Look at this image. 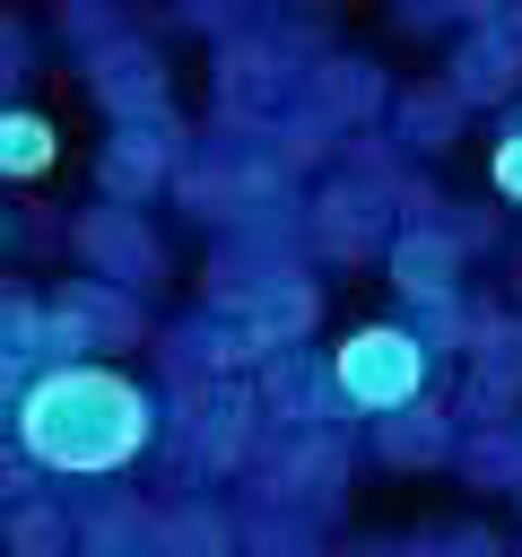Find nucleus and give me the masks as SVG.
Here are the masks:
<instances>
[{
  "mask_svg": "<svg viewBox=\"0 0 522 557\" xmlns=\"http://www.w3.org/2000/svg\"><path fill=\"white\" fill-rule=\"evenodd\" d=\"M17 435L44 470L96 479V470H122L148 444V400H139V383H122L104 366H61L17 400Z\"/></svg>",
  "mask_w": 522,
  "mask_h": 557,
  "instance_id": "1",
  "label": "nucleus"
},
{
  "mask_svg": "<svg viewBox=\"0 0 522 557\" xmlns=\"http://www.w3.org/2000/svg\"><path fill=\"white\" fill-rule=\"evenodd\" d=\"M52 165V122L44 113H0V174H44Z\"/></svg>",
  "mask_w": 522,
  "mask_h": 557,
  "instance_id": "3",
  "label": "nucleus"
},
{
  "mask_svg": "<svg viewBox=\"0 0 522 557\" xmlns=\"http://www.w3.org/2000/svg\"><path fill=\"white\" fill-rule=\"evenodd\" d=\"M331 374H339V392H348L357 409H409V400L426 392V348H418L400 322H365V331L339 339Z\"/></svg>",
  "mask_w": 522,
  "mask_h": 557,
  "instance_id": "2",
  "label": "nucleus"
},
{
  "mask_svg": "<svg viewBox=\"0 0 522 557\" xmlns=\"http://www.w3.org/2000/svg\"><path fill=\"white\" fill-rule=\"evenodd\" d=\"M496 191H505V200H522V131L496 148Z\"/></svg>",
  "mask_w": 522,
  "mask_h": 557,
  "instance_id": "4",
  "label": "nucleus"
}]
</instances>
